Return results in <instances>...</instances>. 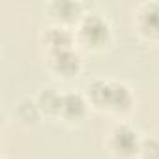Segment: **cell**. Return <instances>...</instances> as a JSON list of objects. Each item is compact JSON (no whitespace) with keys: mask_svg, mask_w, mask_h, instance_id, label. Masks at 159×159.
Listing matches in <instances>:
<instances>
[{"mask_svg":"<svg viewBox=\"0 0 159 159\" xmlns=\"http://www.w3.org/2000/svg\"><path fill=\"white\" fill-rule=\"evenodd\" d=\"M88 99L98 109L112 112H125L133 105L131 90L116 81H94L88 86Z\"/></svg>","mask_w":159,"mask_h":159,"instance_id":"cell-1","label":"cell"},{"mask_svg":"<svg viewBox=\"0 0 159 159\" xmlns=\"http://www.w3.org/2000/svg\"><path fill=\"white\" fill-rule=\"evenodd\" d=\"M75 39L94 51L103 49L111 41V26L101 15L88 13L79 21L77 30H75Z\"/></svg>","mask_w":159,"mask_h":159,"instance_id":"cell-2","label":"cell"},{"mask_svg":"<svg viewBox=\"0 0 159 159\" xmlns=\"http://www.w3.org/2000/svg\"><path fill=\"white\" fill-rule=\"evenodd\" d=\"M139 146H140V139L137 135V131L127 125V124H118L109 137V148L116 157L127 159L139 153Z\"/></svg>","mask_w":159,"mask_h":159,"instance_id":"cell-3","label":"cell"},{"mask_svg":"<svg viewBox=\"0 0 159 159\" xmlns=\"http://www.w3.org/2000/svg\"><path fill=\"white\" fill-rule=\"evenodd\" d=\"M135 13L137 32L146 39H159V2H144Z\"/></svg>","mask_w":159,"mask_h":159,"instance_id":"cell-4","label":"cell"},{"mask_svg":"<svg viewBox=\"0 0 159 159\" xmlns=\"http://www.w3.org/2000/svg\"><path fill=\"white\" fill-rule=\"evenodd\" d=\"M47 11L52 17V21L62 26H69L73 23L79 25V21L84 17L83 4L73 2V0H54V2L47 4Z\"/></svg>","mask_w":159,"mask_h":159,"instance_id":"cell-5","label":"cell"},{"mask_svg":"<svg viewBox=\"0 0 159 159\" xmlns=\"http://www.w3.org/2000/svg\"><path fill=\"white\" fill-rule=\"evenodd\" d=\"M49 67L56 77L71 79L81 71V56L73 49H66V51L49 54Z\"/></svg>","mask_w":159,"mask_h":159,"instance_id":"cell-6","label":"cell"},{"mask_svg":"<svg viewBox=\"0 0 159 159\" xmlns=\"http://www.w3.org/2000/svg\"><path fill=\"white\" fill-rule=\"evenodd\" d=\"M41 41H43V47L47 49V52L54 54V52H60V51H66V49H73L75 32H71L67 26L54 25V26H49L41 34Z\"/></svg>","mask_w":159,"mask_h":159,"instance_id":"cell-7","label":"cell"},{"mask_svg":"<svg viewBox=\"0 0 159 159\" xmlns=\"http://www.w3.org/2000/svg\"><path fill=\"white\" fill-rule=\"evenodd\" d=\"M86 99L81 94L75 92H67L62 96V105H60V118H64L66 122H79L83 120L86 114Z\"/></svg>","mask_w":159,"mask_h":159,"instance_id":"cell-8","label":"cell"},{"mask_svg":"<svg viewBox=\"0 0 159 159\" xmlns=\"http://www.w3.org/2000/svg\"><path fill=\"white\" fill-rule=\"evenodd\" d=\"M62 96L58 90L54 88H43L38 98H36V103L41 111V114H47V116H60V105H62Z\"/></svg>","mask_w":159,"mask_h":159,"instance_id":"cell-9","label":"cell"},{"mask_svg":"<svg viewBox=\"0 0 159 159\" xmlns=\"http://www.w3.org/2000/svg\"><path fill=\"white\" fill-rule=\"evenodd\" d=\"M17 118L21 120V122H25V124H34V122H38V118L41 116V111H39V107H38V103L36 101H32V99H23L19 105H17Z\"/></svg>","mask_w":159,"mask_h":159,"instance_id":"cell-10","label":"cell"},{"mask_svg":"<svg viewBox=\"0 0 159 159\" xmlns=\"http://www.w3.org/2000/svg\"><path fill=\"white\" fill-rule=\"evenodd\" d=\"M139 155L142 159H159V140H155V139H144V140H140Z\"/></svg>","mask_w":159,"mask_h":159,"instance_id":"cell-11","label":"cell"}]
</instances>
